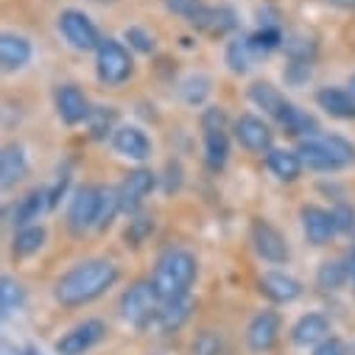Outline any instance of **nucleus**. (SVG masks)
<instances>
[{
  "label": "nucleus",
  "instance_id": "f257e3e1",
  "mask_svg": "<svg viewBox=\"0 0 355 355\" xmlns=\"http://www.w3.org/2000/svg\"><path fill=\"white\" fill-rule=\"evenodd\" d=\"M115 283H118V266L112 260L96 257V260H84L73 266L67 275H62L53 294L64 308H78L107 294Z\"/></svg>",
  "mask_w": 355,
  "mask_h": 355
},
{
  "label": "nucleus",
  "instance_id": "f03ea898",
  "mask_svg": "<svg viewBox=\"0 0 355 355\" xmlns=\"http://www.w3.org/2000/svg\"><path fill=\"white\" fill-rule=\"evenodd\" d=\"M196 280V257L188 249H165L154 266V291L159 302L188 297V288Z\"/></svg>",
  "mask_w": 355,
  "mask_h": 355
},
{
  "label": "nucleus",
  "instance_id": "7ed1b4c3",
  "mask_svg": "<svg viewBox=\"0 0 355 355\" xmlns=\"http://www.w3.org/2000/svg\"><path fill=\"white\" fill-rule=\"evenodd\" d=\"M300 159L305 168L311 171H338L344 165H349L355 159V148L349 140L338 137V135H316V137H305L297 148Z\"/></svg>",
  "mask_w": 355,
  "mask_h": 355
},
{
  "label": "nucleus",
  "instance_id": "20e7f679",
  "mask_svg": "<svg viewBox=\"0 0 355 355\" xmlns=\"http://www.w3.org/2000/svg\"><path fill=\"white\" fill-rule=\"evenodd\" d=\"M157 311H159V297H157L151 280H140V283L129 286V291H123V297H121L123 319L137 324V327H143L146 322L157 319Z\"/></svg>",
  "mask_w": 355,
  "mask_h": 355
},
{
  "label": "nucleus",
  "instance_id": "39448f33",
  "mask_svg": "<svg viewBox=\"0 0 355 355\" xmlns=\"http://www.w3.org/2000/svg\"><path fill=\"white\" fill-rule=\"evenodd\" d=\"M96 70L104 84L118 87L132 76V56L118 40H101L96 51Z\"/></svg>",
  "mask_w": 355,
  "mask_h": 355
},
{
  "label": "nucleus",
  "instance_id": "423d86ee",
  "mask_svg": "<svg viewBox=\"0 0 355 355\" xmlns=\"http://www.w3.org/2000/svg\"><path fill=\"white\" fill-rule=\"evenodd\" d=\"M98 207H101V188H78L67 207V227L70 232L81 235L98 224Z\"/></svg>",
  "mask_w": 355,
  "mask_h": 355
},
{
  "label": "nucleus",
  "instance_id": "0eeeda50",
  "mask_svg": "<svg viewBox=\"0 0 355 355\" xmlns=\"http://www.w3.org/2000/svg\"><path fill=\"white\" fill-rule=\"evenodd\" d=\"M59 31L76 51H98V45H101V37H98V28L93 26V20L76 9H67L59 15Z\"/></svg>",
  "mask_w": 355,
  "mask_h": 355
},
{
  "label": "nucleus",
  "instance_id": "6e6552de",
  "mask_svg": "<svg viewBox=\"0 0 355 355\" xmlns=\"http://www.w3.org/2000/svg\"><path fill=\"white\" fill-rule=\"evenodd\" d=\"M104 336H107V324L101 319H87V322L76 324L73 330H67L56 341V352L59 355H84L87 349H93Z\"/></svg>",
  "mask_w": 355,
  "mask_h": 355
},
{
  "label": "nucleus",
  "instance_id": "1a4fd4ad",
  "mask_svg": "<svg viewBox=\"0 0 355 355\" xmlns=\"http://www.w3.org/2000/svg\"><path fill=\"white\" fill-rule=\"evenodd\" d=\"M154 185H157V176H154L148 168H137V171H132L126 180L121 182V188H118L121 210H123V213H135V210L146 202V196L154 191Z\"/></svg>",
  "mask_w": 355,
  "mask_h": 355
},
{
  "label": "nucleus",
  "instance_id": "9d476101",
  "mask_svg": "<svg viewBox=\"0 0 355 355\" xmlns=\"http://www.w3.org/2000/svg\"><path fill=\"white\" fill-rule=\"evenodd\" d=\"M280 316L275 311L257 313L246 327V344L252 352H269L280 338Z\"/></svg>",
  "mask_w": 355,
  "mask_h": 355
},
{
  "label": "nucleus",
  "instance_id": "9b49d317",
  "mask_svg": "<svg viewBox=\"0 0 355 355\" xmlns=\"http://www.w3.org/2000/svg\"><path fill=\"white\" fill-rule=\"evenodd\" d=\"M252 243H254V252L269 260V263H286L288 260V246H286V238L269 224V221H254L252 224Z\"/></svg>",
  "mask_w": 355,
  "mask_h": 355
},
{
  "label": "nucleus",
  "instance_id": "f8f14e48",
  "mask_svg": "<svg viewBox=\"0 0 355 355\" xmlns=\"http://www.w3.org/2000/svg\"><path fill=\"white\" fill-rule=\"evenodd\" d=\"M235 137L252 154L272 151V129L266 126L260 118H254V115H241L235 121Z\"/></svg>",
  "mask_w": 355,
  "mask_h": 355
},
{
  "label": "nucleus",
  "instance_id": "ddd939ff",
  "mask_svg": "<svg viewBox=\"0 0 355 355\" xmlns=\"http://www.w3.org/2000/svg\"><path fill=\"white\" fill-rule=\"evenodd\" d=\"M56 112L67 126H76V123L90 118L93 110H90V101H87V96L78 90V87L64 84L56 90Z\"/></svg>",
  "mask_w": 355,
  "mask_h": 355
},
{
  "label": "nucleus",
  "instance_id": "4468645a",
  "mask_svg": "<svg viewBox=\"0 0 355 355\" xmlns=\"http://www.w3.org/2000/svg\"><path fill=\"white\" fill-rule=\"evenodd\" d=\"M302 230H305L308 241L316 243V246L327 243V241L338 232L333 213H327V210H322V207H313V205H311V207H302Z\"/></svg>",
  "mask_w": 355,
  "mask_h": 355
},
{
  "label": "nucleus",
  "instance_id": "2eb2a0df",
  "mask_svg": "<svg viewBox=\"0 0 355 355\" xmlns=\"http://www.w3.org/2000/svg\"><path fill=\"white\" fill-rule=\"evenodd\" d=\"M112 146L121 157L129 159H146L151 154V140L146 137V132H140L137 126H123L112 135Z\"/></svg>",
  "mask_w": 355,
  "mask_h": 355
},
{
  "label": "nucleus",
  "instance_id": "dca6fc26",
  "mask_svg": "<svg viewBox=\"0 0 355 355\" xmlns=\"http://www.w3.org/2000/svg\"><path fill=\"white\" fill-rule=\"evenodd\" d=\"M249 98L266 112V115H272V118H283L286 115V110L291 107L286 98H283V93L277 90L275 84H269V81H254L252 87H249Z\"/></svg>",
  "mask_w": 355,
  "mask_h": 355
},
{
  "label": "nucleus",
  "instance_id": "f3484780",
  "mask_svg": "<svg viewBox=\"0 0 355 355\" xmlns=\"http://www.w3.org/2000/svg\"><path fill=\"white\" fill-rule=\"evenodd\" d=\"M260 291L275 302H294L302 294V286L283 272H269L260 277Z\"/></svg>",
  "mask_w": 355,
  "mask_h": 355
},
{
  "label": "nucleus",
  "instance_id": "a211bd4d",
  "mask_svg": "<svg viewBox=\"0 0 355 355\" xmlns=\"http://www.w3.org/2000/svg\"><path fill=\"white\" fill-rule=\"evenodd\" d=\"M26 171H28V159H26L23 146H17V143L6 146L3 154H0V185L12 188L15 182H20L26 176Z\"/></svg>",
  "mask_w": 355,
  "mask_h": 355
},
{
  "label": "nucleus",
  "instance_id": "6ab92c4d",
  "mask_svg": "<svg viewBox=\"0 0 355 355\" xmlns=\"http://www.w3.org/2000/svg\"><path fill=\"white\" fill-rule=\"evenodd\" d=\"M31 59V42L26 37L17 34H3L0 37V62H3V70H20L26 67Z\"/></svg>",
  "mask_w": 355,
  "mask_h": 355
},
{
  "label": "nucleus",
  "instance_id": "aec40b11",
  "mask_svg": "<svg viewBox=\"0 0 355 355\" xmlns=\"http://www.w3.org/2000/svg\"><path fill=\"white\" fill-rule=\"evenodd\" d=\"M316 101L333 118H341V121H352L355 118V98L347 90H338V87H324V90L316 93Z\"/></svg>",
  "mask_w": 355,
  "mask_h": 355
},
{
  "label": "nucleus",
  "instance_id": "412c9836",
  "mask_svg": "<svg viewBox=\"0 0 355 355\" xmlns=\"http://www.w3.org/2000/svg\"><path fill=\"white\" fill-rule=\"evenodd\" d=\"M191 311H193V300H191V297H180V300L162 302L159 311H157V324H159V330H162V333L180 330V327L191 319Z\"/></svg>",
  "mask_w": 355,
  "mask_h": 355
},
{
  "label": "nucleus",
  "instance_id": "4be33fe9",
  "mask_svg": "<svg viewBox=\"0 0 355 355\" xmlns=\"http://www.w3.org/2000/svg\"><path fill=\"white\" fill-rule=\"evenodd\" d=\"M327 333H330L327 319H324L322 313H308V316H302V319L294 324L291 338H294V344L308 347V344H322V341L327 338Z\"/></svg>",
  "mask_w": 355,
  "mask_h": 355
},
{
  "label": "nucleus",
  "instance_id": "5701e85b",
  "mask_svg": "<svg viewBox=\"0 0 355 355\" xmlns=\"http://www.w3.org/2000/svg\"><path fill=\"white\" fill-rule=\"evenodd\" d=\"M266 162H269V171L277 176L280 182H294V180H300V173H302V159H300L297 151L272 148L269 157H266Z\"/></svg>",
  "mask_w": 355,
  "mask_h": 355
},
{
  "label": "nucleus",
  "instance_id": "b1692460",
  "mask_svg": "<svg viewBox=\"0 0 355 355\" xmlns=\"http://www.w3.org/2000/svg\"><path fill=\"white\" fill-rule=\"evenodd\" d=\"M48 207H51V193L48 191H31L15 207V224L17 227H31V221H37L42 216V210H48Z\"/></svg>",
  "mask_w": 355,
  "mask_h": 355
},
{
  "label": "nucleus",
  "instance_id": "393cba45",
  "mask_svg": "<svg viewBox=\"0 0 355 355\" xmlns=\"http://www.w3.org/2000/svg\"><path fill=\"white\" fill-rule=\"evenodd\" d=\"M257 56H260V53H257V48L252 45L249 37L232 40V42L227 45V64H230L232 73H246Z\"/></svg>",
  "mask_w": 355,
  "mask_h": 355
},
{
  "label": "nucleus",
  "instance_id": "a878e982",
  "mask_svg": "<svg viewBox=\"0 0 355 355\" xmlns=\"http://www.w3.org/2000/svg\"><path fill=\"white\" fill-rule=\"evenodd\" d=\"M230 157V140L227 132H205V159L213 171H221Z\"/></svg>",
  "mask_w": 355,
  "mask_h": 355
},
{
  "label": "nucleus",
  "instance_id": "bb28decb",
  "mask_svg": "<svg viewBox=\"0 0 355 355\" xmlns=\"http://www.w3.org/2000/svg\"><path fill=\"white\" fill-rule=\"evenodd\" d=\"M235 26H238V20H235V12H232L230 6H218V9H210V6H207L205 23H202L199 28L207 31V34H213V37H224V34L232 31Z\"/></svg>",
  "mask_w": 355,
  "mask_h": 355
},
{
  "label": "nucleus",
  "instance_id": "cd10ccee",
  "mask_svg": "<svg viewBox=\"0 0 355 355\" xmlns=\"http://www.w3.org/2000/svg\"><path fill=\"white\" fill-rule=\"evenodd\" d=\"M347 277H349L347 263H341V260H327V263H322V269H319V275H316V283H319L322 291H338V288L347 283Z\"/></svg>",
  "mask_w": 355,
  "mask_h": 355
},
{
  "label": "nucleus",
  "instance_id": "c85d7f7f",
  "mask_svg": "<svg viewBox=\"0 0 355 355\" xmlns=\"http://www.w3.org/2000/svg\"><path fill=\"white\" fill-rule=\"evenodd\" d=\"M280 123H283L291 135H297V137H316V135H319L316 121H313L311 115H305L302 110H297L294 104L286 110V115L280 118Z\"/></svg>",
  "mask_w": 355,
  "mask_h": 355
},
{
  "label": "nucleus",
  "instance_id": "c756f323",
  "mask_svg": "<svg viewBox=\"0 0 355 355\" xmlns=\"http://www.w3.org/2000/svg\"><path fill=\"white\" fill-rule=\"evenodd\" d=\"M42 243H45V230L31 224V227H23V230L15 235L12 249H15L17 257H28V254H37V252L42 249Z\"/></svg>",
  "mask_w": 355,
  "mask_h": 355
},
{
  "label": "nucleus",
  "instance_id": "7c9ffc66",
  "mask_svg": "<svg viewBox=\"0 0 355 355\" xmlns=\"http://www.w3.org/2000/svg\"><path fill=\"white\" fill-rule=\"evenodd\" d=\"M165 6H168V12L185 17L196 28L205 23V15H207V6L199 3V0H165Z\"/></svg>",
  "mask_w": 355,
  "mask_h": 355
},
{
  "label": "nucleus",
  "instance_id": "2f4dec72",
  "mask_svg": "<svg viewBox=\"0 0 355 355\" xmlns=\"http://www.w3.org/2000/svg\"><path fill=\"white\" fill-rule=\"evenodd\" d=\"M23 297H26L23 294V286L15 277H3V280H0V308H3L6 316L23 305Z\"/></svg>",
  "mask_w": 355,
  "mask_h": 355
},
{
  "label": "nucleus",
  "instance_id": "473e14b6",
  "mask_svg": "<svg viewBox=\"0 0 355 355\" xmlns=\"http://www.w3.org/2000/svg\"><path fill=\"white\" fill-rule=\"evenodd\" d=\"M121 213V199H118V191L112 188H101V207H98V230H107L115 216Z\"/></svg>",
  "mask_w": 355,
  "mask_h": 355
},
{
  "label": "nucleus",
  "instance_id": "72a5a7b5",
  "mask_svg": "<svg viewBox=\"0 0 355 355\" xmlns=\"http://www.w3.org/2000/svg\"><path fill=\"white\" fill-rule=\"evenodd\" d=\"M207 93H210V81L205 76H191L182 81V98L188 104H202L207 98Z\"/></svg>",
  "mask_w": 355,
  "mask_h": 355
},
{
  "label": "nucleus",
  "instance_id": "f704fd0d",
  "mask_svg": "<svg viewBox=\"0 0 355 355\" xmlns=\"http://www.w3.org/2000/svg\"><path fill=\"white\" fill-rule=\"evenodd\" d=\"M87 123H90V135L93 137H104L115 123V110L112 107H96L90 112V118H87Z\"/></svg>",
  "mask_w": 355,
  "mask_h": 355
},
{
  "label": "nucleus",
  "instance_id": "c9c22d12",
  "mask_svg": "<svg viewBox=\"0 0 355 355\" xmlns=\"http://www.w3.org/2000/svg\"><path fill=\"white\" fill-rule=\"evenodd\" d=\"M151 230H154V221L148 218V216H137L135 221H129V227H126V243L129 246H140L148 235H151Z\"/></svg>",
  "mask_w": 355,
  "mask_h": 355
},
{
  "label": "nucleus",
  "instance_id": "e433bc0d",
  "mask_svg": "<svg viewBox=\"0 0 355 355\" xmlns=\"http://www.w3.org/2000/svg\"><path fill=\"white\" fill-rule=\"evenodd\" d=\"M221 349H224V341L213 330H202L193 341V355H221Z\"/></svg>",
  "mask_w": 355,
  "mask_h": 355
},
{
  "label": "nucleus",
  "instance_id": "4c0bfd02",
  "mask_svg": "<svg viewBox=\"0 0 355 355\" xmlns=\"http://www.w3.org/2000/svg\"><path fill=\"white\" fill-rule=\"evenodd\" d=\"M249 40H252V45L257 48V53H269V51H275V48L283 42V37H280L277 28H263L260 34H254V37H249Z\"/></svg>",
  "mask_w": 355,
  "mask_h": 355
},
{
  "label": "nucleus",
  "instance_id": "58836bf2",
  "mask_svg": "<svg viewBox=\"0 0 355 355\" xmlns=\"http://www.w3.org/2000/svg\"><path fill=\"white\" fill-rule=\"evenodd\" d=\"M202 129L205 132H227V112L221 107H207L202 115Z\"/></svg>",
  "mask_w": 355,
  "mask_h": 355
},
{
  "label": "nucleus",
  "instance_id": "ea45409f",
  "mask_svg": "<svg viewBox=\"0 0 355 355\" xmlns=\"http://www.w3.org/2000/svg\"><path fill=\"white\" fill-rule=\"evenodd\" d=\"M126 42L132 48H137L140 53H151L154 51V37L146 34L143 28H126Z\"/></svg>",
  "mask_w": 355,
  "mask_h": 355
},
{
  "label": "nucleus",
  "instance_id": "a19ab883",
  "mask_svg": "<svg viewBox=\"0 0 355 355\" xmlns=\"http://www.w3.org/2000/svg\"><path fill=\"white\" fill-rule=\"evenodd\" d=\"M333 218H336V227H338V232H349V230L355 227V210H349L347 205L336 207V210H333Z\"/></svg>",
  "mask_w": 355,
  "mask_h": 355
},
{
  "label": "nucleus",
  "instance_id": "79ce46f5",
  "mask_svg": "<svg viewBox=\"0 0 355 355\" xmlns=\"http://www.w3.org/2000/svg\"><path fill=\"white\" fill-rule=\"evenodd\" d=\"M313 355H347V347H344V341H338V338H324V341L313 349Z\"/></svg>",
  "mask_w": 355,
  "mask_h": 355
},
{
  "label": "nucleus",
  "instance_id": "37998d69",
  "mask_svg": "<svg viewBox=\"0 0 355 355\" xmlns=\"http://www.w3.org/2000/svg\"><path fill=\"white\" fill-rule=\"evenodd\" d=\"M333 6H341V9H355V0H330Z\"/></svg>",
  "mask_w": 355,
  "mask_h": 355
},
{
  "label": "nucleus",
  "instance_id": "c03bdc74",
  "mask_svg": "<svg viewBox=\"0 0 355 355\" xmlns=\"http://www.w3.org/2000/svg\"><path fill=\"white\" fill-rule=\"evenodd\" d=\"M349 87H352V93H355V76H352V78H349Z\"/></svg>",
  "mask_w": 355,
  "mask_h": 355
},
{
  "label": "nucleus",
  "instance_id": "a18cd8bd",
  "mask_svg": "<svg viewBox=\"0 0 355 355\" xmlns=\"http://www.w3.org/2000/svg\"><path fill=\"white\" fill-rule=\"evenodd\" d=\"M23 355H37V352H34V349H26V352H23Z\"/></svg>",
  "mask_w": 355,
  "mask_h": 355
},
{
  "label": "nucleus",
  "instance_id": "49530a36",
  "mask_svg": "<svg viewBox=\"0 0 355 355\" xmlns=\"http://www.w3.org/2000/svg\"><path fill=\"white\" fill-rule=\"evenodd\" d=\"M352 355H355V344H352Z\"/></svg>",
  "mask_w": 355,
  "mask_h": 355
},
{
  "label": "nucleus",
  "instance_id": "de8ad7c7",
  "mask_svg": "<svg viewBox=\"0 0 355 355\" xmlns=\"http://www.w3.org/2000/svg\"><path fill=\"white\" fill-rule=\"evenodd\" d=\"M352 254H355V249H352Z\"/></svg>",
  "mask_w": 355,
  "mask_h": 355
},
{
  "label": "nucleus",
  "instance_id": "09e8293b",
  "mask_svg": "<svg viewBox=\"0 0 355 355\" xmlns=\"http://www.w3.org/2000/svg\"><path fill=\"white\" fill-rule=\"evenodd\" d=\"M101 3H104V0H101Z\"/></svg>",
  "mask_w": 355,
  "mask_h": 355
}]
</instances>
